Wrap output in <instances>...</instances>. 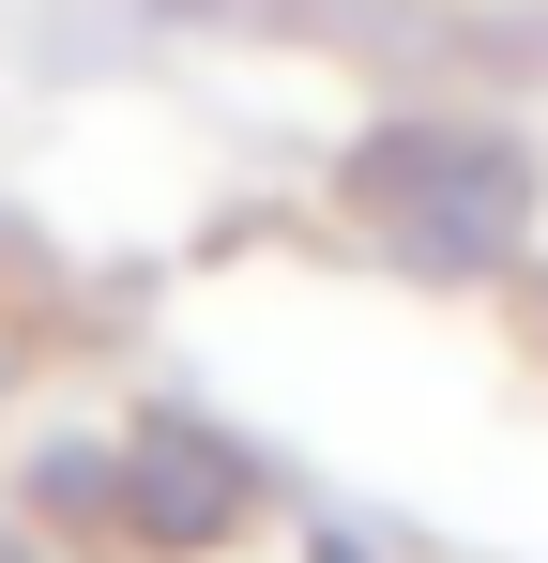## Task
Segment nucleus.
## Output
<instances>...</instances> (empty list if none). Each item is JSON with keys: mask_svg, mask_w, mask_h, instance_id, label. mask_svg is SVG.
Instances as JSON below:
<instances>
[{"mask_svg": "<svg viewBox=\"0 0 548 563\" xmlns=\"http://www.w3.org/2000/svg\"><path fill=\"white\" fill-rule=\"evenodd\" d=\"M244 518V472L213 457V442H153L138 457V533H168V549H213Z\"/></svg>", "mask_w": 548, "mask_h": 563, "instance_id": "nucleus-2", "label": "nucleus"}, {"mask_svg": "<svg viewBox=\"0 0 548 563\" xmlns=\"http://www.w3.org/2000/svg\"><path fill=\"white\" fill-rule=\"evenodd\" d=\"M365 198L427 244V260H503L518 213H534V168L503 137H381L365 153Z\"/></svg>", "mask_w": 548, "mask_h": 563, "instance_id": "nucleus-1", "label": "nucleus"}]
</instances>
